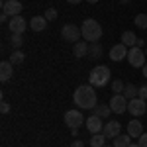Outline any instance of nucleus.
I'll list each match as a JSON object with an SVG mask.
<instances>
[{"label": "nucleus", "mask_w": 147, "mask_h": 147, "mask_svg": "<svg viewBox=\"0 0 147 147\" xmlns=\"http://www.w3.org/2000/svg\"><path fill=\"white\" fill-rule=\"evenodd\" d=\"M73 100L82 110H94V106L98 102L96 100V90H94L92 84H82V86H79L75 90V94H73Z\"/></svg>", "instance_id": "nucleus-1"}, {"label": "nucleus", "mask_w": 147, "mask_h": 147, "mask_svg": "<svg viewBox=\"0 0 147 147\" xmlns=\"http://www.w3.org/2000/svg\"><path fill=\"white\" fill-rule=\"evenodd\" d=\"M80 32H82V39H84V41H88V43H94V41H98V39L102 37L100 24L96 22V20H92V18H88V20H84V22H82Z\"/></svg>", "instance_id": "nucleus-2"}, {"label": "nucleus", "mask_w": 147, "mask_h": 147, "mask_svg": "<svg viewBox=\"0 0 147 147\" xmlns=\"http://www.w3.org/2000/svg\"><path fill=\"white\" fill-rule=\"evenodd\" d=\"M110 69L106 67V65H98V67H94L90 71V75H88V82H90L94 88H102V86H106L108 82H110Z\"/></svg>", "instance_id": "nucleus-3"}, {"label": "nucleus", "mask_w": 147, "mask_h": 147, "mask_svg": "<svg viewBox=\"0 0 147 147\" xmlns=\"http://www.w3.org/2000/svg\"><path fill=\"white\" fill-rule=\"evenodd\" d=\"M61 37H63L65 41L77 43V41H80V37H82V32H80L79 26H75V24H65V26L61 28Z\"/></svg>", "instance_id": "nucleus-4"}, {"label": "nucleus", "mask_w": 147, "mask_h": 147, "mask_svg": "<svg viewBox=\"0 0 147 147\" xmlns=\"http://www.w3.org/2000/svg\"><path fill=\"white\" fill-rule=\"evenodd\" d=\"M147 55H145V51H141V47H129V51H127V61H129V65L131 67H136V69H141L143 65H145L147 61Z\"/></svg>", "instance_id": "nucleus-5"}, {"label": "nucleus", "mask_w": 147, "mask_h": 147, "mask_svg": "<svg viewBox=\"0 0 147 147\" xmlns=\"http://www.w3.org/2000/svg\"><path fill=\"white\" fill-rule=\"evenodd\" d=\"M127 112L131 114L134 118H139L147 112V100H141L139 96L134 100H127Z\"/></svg>", "instance_id": "nucleus-6"}, {"label": "nucleus", "mask_w": 147, "mask_h": 147, "mask_svg": "<svg viewBox=\"0 0 147 147\" xmlns=\"http://www.w3.org/2000/svg\"><path fill=\"white\" fill-rule=\"evenodd\" d=\"M86 120H84V116L80 110H67L65 112V124L73 129V127H80V125L84 124Z\"/></svg>", "instance_id": "nucleus-7"}, {"label": "nucleus", "mask_w": 147, "mask_h": 147, "mask_svg": "<svg viewBox=\"0 0 147 147\" xmlns=\"http://www.w3.org/2000/svg\"><path fill=\"white\" fill-rule=\"evenodd\" d=\"M108 104H110V108H112L114 114H124V112H127V98H125L124 94H114Z\"/></svg>", "instance_id": "nucleus-8"}, {"label": "nucleus", "mask_w": 147, "mask_h": 147, "mask_svg": "<svg viewBox=\"0 0 147 147\" xmlns=\"http://www.w3.org/2000/svg\"><path fill=\"white\" fill-rule=\"evenodd\" d=\"M102 134H104L106 137H110V139H114V137H118L120 134H122V124H120V122H116V120H110V122L106 120Z\"/></svg>", "instance_id": "nucleus-9"}, {"label": "nucleus", "mask_w": 147, "mask_h": 147, "mask_svg": "<svg viewBox=\"0 0 147 147\" xmlns=\"http://www.w3.org/2000/svg\"><path fill=\"white\" fill-rule=\"evenodd\" d=\"M8 28H10V34H24L28 30V22L24 20V16H14L8 22Z\"/></svg>", "instance_id": "nucleus-10"}, {"label": "nucleus", "mask_w": 147, "mask_h": 147, "mask_svg": "<svg viewBox=\"0 0 147 147\" xmlns=\"http://www.w3.org/2000/svg\"><path fill=\"white\" fill-rule=\"evenodd\" d=\"M22 2H18V0H4L2 2V12H6L10 18L14 16H20V12H22Z\"/></svg>", "instance_id": "nucleus-11"}, {"label": "nucleus", "mask_w": 147, "mask_h": 147, "mask_svg": "<svg viewBox=\"0 0 147 147\" xmlns=\"http://www.w3.org/2000/svg\"><path fill=\"white\" fill-rule=\"evenodd\" d=\"M84 124H86V129H88L90 134H100L102 129H104V120H102V118H98L96 114L88 116Z\"/></svg>", "instance_id": "nucleus-12"}, {"label": "nucleus", "mask_w": 147, "mask_h": 147, "mask_svg": "<svg viewBox=\"0 0 147 147\" xmlns=\"http://www.w3.org/2000/svg\"><path fill=\"white\" fill-rule=\"evenodd\" d=\"M127 51H129V49H127V47L120 41V43H116V45L110 49V53H108V55H110V59H112V61H116V63H118V61H122V59H127Z\"/></svg>", "instance_id": "nucleus-13"}, {"label": "nucleus", "mask_w": 147, "mask_h": 147, "mask_svg": "<svg viewBox=\"0 0 147 147\" xmlns=\"http://www.w3.org/2000/svg\"><path fill=\"white\" fill-rule=\"evenodd\" d=\"M14 65H12L10 61H2L0 63V80L2 82H6V80L12 79V75H14Z\"/></svg>", "instance_id": "nucleus-14"}, {"label": "nucleus", "mask_w": 147, "mask_h": 147, "mask_svg": "<svg viewBox=\"0 0 147 147\" xmlns=\"http://www.w3.org/2000/svg\"><path fill=\"white\" fill-rule=\"evenodd\" d=\"M45 28H47L45 16H34V18L30 20V30H32V32H43Z\"/></svg>", "instance_id": "nucleus-15"}, {"label": "nucleus", "mask_w": 147, "mask_h": 147, "mask_svg": "<svg viewBox=\"0 0 147 147\" xmlns=\"http://www.w3.org/2000/svg\"><path fill=\"white\" fill-rule=\"evenodd\" d=\"M88 41H77L75 45H73V55L77 57V59H82V57L88 55Z\"/></svg>", "instance_id": "nucleus-16"}, {"label": "nucleus", "mask_w": 147, "mask_h": 147, "mask_svg": "<svg viewBox=\"0 0 147 147\" xmlns=\"http://www.w3.org/2000/svg\"><path fill=\"white\" fill-rule=\"evenodd\" d=\"M127 134H129V137H141V134H143V124L137 122V118H134L127 124Z\"/></svg>", "instance_id": "nucleus-17"}, {"label": "nucleus", "mask_w": 147, "mask_h": 147, "mask_svg": "<svg viewBox=\"0 0 147 147\" xmlns=\"http://www.w3.org/2000/svg\"><path fill=\"white\" fill-rule=\"evenodd\" d=\"M94 114L98 116V118H102V120H108V116L112 114V108H110V104L106 106V104H96L94 106Z\"/></svg>", "instance_id": "nucleus-18"}, {"label": "nucleus", "mask_w": 147, "mask_h": 147, "mask_svg": "<svg viewBox=\"0 0 147 147\" xmlns=\"http://www.w3.org/2000/svg\"><path fill=\"white\" fill-rule=\"evenodd\" d=\"M122 43H124L127 49H129V47H136L137 45L136 34H134V32H124V34H122Z\"/></svg>", "instance_id": "nucleus-19"}, {"label": "nucleus", "mask_w": 147, "mask_h": 147, "mask_svg": "<svg viewBox=\"0 0 147 147\" xmlns=\"http://www.w3.org/2000/svg\"><path fill=\"white\" fill-rule=\"evenodd\" d=\"M129 143H131L129 134H120L118 137H114V147H129Z\"/></svg>", "instance_id": "nucleus-20"}, {"label": "nucleus", "mask_w": 147, "mask_h": 147, "mask_svg": "<svg viewBox=\"0 0 147 147\" xmlns=\"http://www.w3.org/2000/svg\"><path fill=\"white\" fill-rule=\"evenodd\" d=\"M106 139H108V137L104 136V134H92L90 147H104V145H106Z\"/></svg>", "instance_id": "nucleus-21"}, {"label": "nucleus", "mask_w": 147, "mask_h": 147, "mask_svg": "<svg viewBox=\"0 0 147 147\" xmlns=\"http://www.w3.org/2000/svg\"><path fill=\"white\" fill-rule=\"evenodd\" d=\"M137 92H139V88L137 86H134V84H125V88H124V94L127 100H134V98H137Z\"/></svg>", "instance_id": "nucleus-22"}, {"label": "nucleus", "mask_w": 147, "mask_h": 147, "mask_svg": "<svg viewBox=\"0 0 147 147\" xmlns=\"http://www.w3.org/2000/svg\"><path fill=\"white\" fill-rule=\"evenodd\" d=\"M88 55H90V59H100L102 57V45L100 43H90V47H88Z\"/></svg>", "instance_id": "nucleus-23"}, {"label": "nucleus", "mask_w": 147, "mask_h": 147, "mask_svg": "<svg viewBox=\"0 0 147 147\" xmlns=\"http://www.w3.org/2000/svg\"><path fill=\"white\" fill-rule=\"evenodd\" d=\"M24 59H26V55H24V51H20V49H16L14 53L10 55V63L12 65H20V63H24Z\"/></svg>", "instance_id": "nucleus-24"}, {"label": "nucleus", "mask_w": 147, "mask_h": 147, "mask_svg": "<svg viewBox=\"0 0 147 147\" xmlns=\"http://www.w3.org/2000/svg\"><path fill=\"white\" fill-rule=\"evenodd\" d=\"M10 43H12V47H14V49H20V47L24 45L22 34H12V35H10Z\"/></svg>", "instance_id": "nucleus-25"}, {"label": "nucleus", "mask_w": 147, "mask_h": 147, "mask_svg": "<svg viewBox=\"0 0 147 147\" xmlns=\"http://www.w3.org/2000/svg\"><path fill=\"white\" fill-rule=\"evenodd\" d=\"M134 22H136V26L139 30H147V14H137Z\"/></svg>", "instance_id": "nucleus-26"}, {"label": "nucleus", "mask_w": 147, "mask_h": 147, "mask_svg": "<svg viewBox=\"0 0 147 147\" xmlns=\"http://www.w3.org/2000/svg\"><path fill=\"white\" fill-rule=\"evenodd\" d=\"M124 88H125V84L122 82V79L112 80V90H114V94H122V92H124Z\"/></svg>", "instance_id": "nucleus-27"}, {"label": "nucleus", "mask_w": 147, "mask_h": 147, "mask_svg": "<svg viewBox=\"0 0 147 147\" xmlns=\"http://www.w3.org/2000/svg\"><path fill=\"white\" fill-rule=\"evenodd\" d=\"M43 16H45V20H47V22H53V20L57 18V10H55V8H47Z\"/></svg>", "instance_id": "nucleus-28"}, {"label": "nucleus", "mask_w": 147, "mask_h": 147, "mask_svg": "<svg viewBox=\"0 0 147 147\" xmlns=\"http://www.w3.org/2000/svg\"><path fill=\"white\" fill-rule=\"evenodd\" d=\"M137 96H139L141 100H147V84H143V86L139 88V92H137Z\"/></svg>", "instance_id": "nucleus-29"}, {"label": "nucleus", "mask_w": 147, "mask_h": 147, "mask_svg": "<svg viewBox=\"0 0 147 147\" xmlns=\"http://www.w3.org/2000/svg\"><path fill=\"white\" fill-rule=\"evenodd\" d=\"M0 112H2V114H8V112H10V104H8L6 100L0 102Z\"/></svg>", "instance_id": "nucleus-30"}, {"label": "nucleus", "mask_w": 147, "mask_h": 147, "mask_svg": "<svg viewBox=\"0 0 147 147\" xmlns=\"http://www.w3.org/2000/svg\"><path fill=\"white\" fill-rule=\"evenodd\" d=\"M137 143H139V147H147V134H145V131H143L141 137L137 139Z\"/></svg>", "instance_id": "nucleus-31"}, {"label": "nucleus", "mask_w": 147, "mask_h": 147, "mask_svg": "<svg viewBox=\"0 0 147 147\" xmlns=\"http://www.w3.org/2000/svg\"><path fill=\"white\" fill-rule=\"evenodd\" d=\"M71 147H84V143H82L80 139H75V141L71 143Z\"/></svg>", "instance_id": "nucleus-32"}, {"label": "nucleus", "mask_w": 147, "mask_h": 147, "mask_svg": "<svg viewBox=\"0 0 147 147\" xmlns=\"http://www.w3.org/2000/svg\"><path fill=\"white\" fill-rule=\"evenodd\" d=\"M8 18H10V16H8L6 12H2V14H0V22H2V24H4V22H8Z\"/></svg>", "instance_id": "nucleus-33"}, {"label": "nucleus", "mask_w": 147, "mask_h": 147, "mask_svg": "<svg viewBox=\"0 0 147 147\" xmlns=\"http://www.w3.org/2000/svg\"><path fill=\"white\" fill-rule=\"evenodd\" d=\"M141 71H143V77H145V79H147V63H145V65H143V67H141Z\"/></svg>", "instance_id": "nucleus-34"}, {"label": "nucleus", "mask_w": 147, "mask_h": 147, "mask_svg": "<svg viewBox=\"0 0 147 147\" xmlns=\"http://www.w3.org/2000/svg\"><path fill=\"white\" fill-rule=\"evenodd\" d=\"M69 4H80V2H82V0H67Z\"/></svg>", "instance_id": "nucleus-35"}, {"label": "nucleus", "mask_w": 147, "mask_h": 147, "mask_svg": "<svg viewBox=\"0 0 147 147\" xmlns=\"http://www.w3.org/2000/svg\"><path fill=\"white\" fill-rule=\"evenodd\" d=\"M86 2H88V4H96L98 0H86Z\"/></svg>", "instance_id": "nucleus-36"}, {"label": "nucleus", "mask_w": 147, "mask_h": 147, "mask_svg": "<svg viewBox=\"0 0 147 147\" xmlns=\"http://www.w3.org/2000/svg\"><path fill=\"white\" fill-rule=\"evenodd\" d=\"M129 147H139V143H129Z\"/></svg>", "instance_id": "nucleus-37"}, {"label": "nucleus", "mask_w": 147, "mask_h": 147, "mask_svg": "<svg viewBox=\"0 0 147 147\" xmlns=\"http://www.w3.org/2000/svg\"><path fill=\"white\" fill-rule=\"evenodd\" d=\"M127 2H131V0H122V4H127Z\"/></svg>", "instance_id": "nucleus-38"}, {"label": "nucleus", "mask_w": 147, "mask_h": 147, "mask_svg": "<svg viewBox=\"0 0 147 147\" xmlns=\"http://www.w3.org/2000/svg\"><path fill=\"white\" fill-rule=\"evenodd\" d=\"M145 55H147V49H145Z\"/></svg>", "instance_id": "nucleus-39"}, {"label": "nucleus", "mask_w": 147, "mask_h": 147, "mask_svg": "<svg viewBox=\"0 0 147 147\" xmlns=\"http://www.w3.org/2000/svg\"><path fill=\"white\" fill-rule=\"evenodd\" d=\"M104 147H108V145H104ZM112 147H114V145H112Z\"/></svg>", "instance_id": "nucleus-40"}]
</instances>
